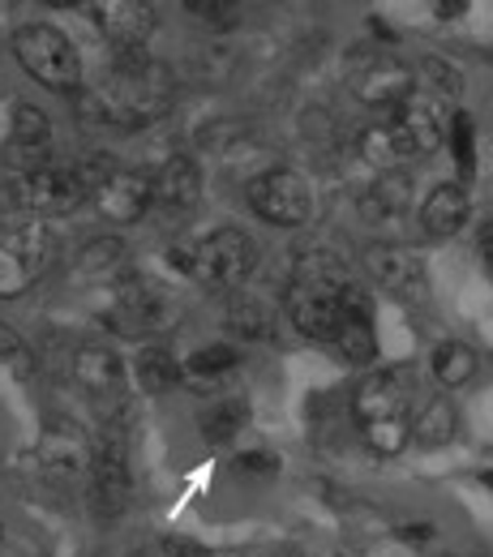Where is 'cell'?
Returning a JSON list of instances; mask_svg holds the SVG:
<instances>
[{"label": "cell", "mask_w": 493, "mask_h": 557, "mask_svg": "<svg viewBox=\"0 0 493 557\" xmlns=\"http://www.w3.org/2000/svg\"><path fill=\"white\" fill-rule=\"evenodd\" d=\"M4 163L26 176L52 163V121L35 108V103H17L13 121H9V138H4Z\"/></svg>", "instance_id": "7c38bea8"}, {"label": "cell", "mask_w": 493, "mask_h": 557, "mask_svg": "<svg viewBox=\"0 0 493 557\" xmlns=\"http://www.w3.org/2000/svg\"><path fill=\"white\" fill-rule=\"evenodd\" d=\"M57 253H61V245H57L52 227H44L39 219L4 232L0 236V300L30 292L39 278L52 271Z\"/></svg>", "instance_id": "3957f363"}, {"label": "cell", "mask_w": 493, "mask_h": 557, "mask_svg": "<svg viewBox=\"0 0 493 557\" xmlns=\"http://www.w3.org/2000/svg\"><path fill=\"white\" fill-rule=\"evenodd\" d=\"M13 198H17V207L26 210V214H35L39 223H44V219L73 214L82 202H90V194H86V185L77 181V168H73V163L70 168L48 163V168H39V172L17 176Z\"/></svg>", "instance_id": "5b68a950"}, {"label": "cell", "mask_w": 493, "mask_h": 557, "mask_svg": "<svg viewBox=\"0 0 493 557\" xmlns=\"http://www.w3.org/2000/svg\"><path fill=\"white\" fill-rule=\"evenodd\" d=\"M90 112H99L103 125H121V129H138L159 116L172 112L176 103V77L163 61L134 52V57H112V65L103 70L95 95L86 99Z\"/></svg>", "instance_id": "6da1fadb"}, {"label": "cell", "mask_w": 493, "mask_h": 557, "mask_svg": "<svg viewBox=\"0 0 493 557\" xmlns=\"http://www.w3.org/2000/svg\"><path fill=\"white\" fill-rule=\"evenodd\" d=\"M249 207L258 210L267 223H280V227H296L309 219L313 198H309V185L300 172L292 168H267L249 181Z\"/></svg>", "instance_id": "ba28073f"}, {"label": "cell", "mask_w": 493, "mask_h": 557, "mask_svg": "<svg viewBox=\"0 0 493 557\" xmlns=\"http://www.w3.org/2000/svg\"><path fill=\"white\" fill-rule=\"evenodd\" d=\"M90 459H95V442L73 420L65 417L48 420V429L39 437V468L48 476H57V481L90 476Z\"/></svg>", "instance_id": "4fadbf2b"}, {"label": "cell", "mask_w": 493, "mask_h": 557, "mask_svg": "<svg viewBox=\"0 0 493 557\" xmlns=\"http://www.w3.org/2000/svg\"><path fill=\"white\" fill-rule=\"evenodd\" d=\"M408 424H412V442H417V446L437 450V446H451V442H455V433H459V412H455V404H446V399H429V404H421V412L408 420Z\"/></svg>", "instance_id": "cb8c5ba5"}, {"label": "cell", "mask_w": 493, "mask_h": 557, "mask_svg": "<svg viewBox=\"0 0 493 557\" xmlns=\"http://www.w3.org/2000/svg\"><path fill=\"white\" fill-rule=\"evenodd\" d=\"M13 57H17L22 70L30 73L39 86H48V90L70 95V90L82 86V57L70 44V35L57 30V26H44V22L22 26L13 35Z\"/></svg>", "instance_id": "7a4b0ae2"}, {"label": "cell", "mask_w": 493, "mask_h": 557, "mask_svg": "<svg viewBox=\"0 0 493 557\" xmlns=\"http://www.w3.org/2000/svg\"><path fill=\"white\" fill-rule=\"evenodd\" d=\"M130 557H146V554H130Z\"/></svg>", "instance_id": "b9f144b4"}, {"label": "cell", "mask_w": 493, "mask_h": 557, "mask_svg": "<svg viewBox=\"0 0 493 557\" xmlns=\"http://www.w3.org/2000/svg\"><path fill=\"white\" fill-rule=\"evenodd\" d=\"M35 377V351L26 348V339L9 326H0V386L9 382H30Z\"/></svg>", "instance_id": "f546056e"}, {"label": "cell", "mask_w": 493, "mask_h": 557, "mask_svg": "<svg viewBox=\"0 0 493 557\" xmlns=\"http://www.w3.org/2000/svg\"><path fill=\"white\" fill-rule=\"evenodd\" d=\"M468 214H472V202H468V189L464 185H437L421 207L424 236H433V240L459 236L468 227Z\"/></svg>", "instance_id": "ffe728a7"}, {"label": "cell", "mask_w": 493, "mask_h": 557, "mask_svg": "<svg viewBox=\"0 0 493 557\" xmlns=\"http://www.w3.org/2000/svg\"><path fill=\"white\" fill-rule=\"evenodd\" d=\"M108 326L116 335H130V339H141V335H159L172 326V300L155 287V283H141V278H116V292H112V309L103 313Z\"/></svg>", "instance_id": "8992f818"}, {"label": "cell", "mask_w": 493, "mask_h": 557, "mask_svg": "<svg viewBox=\"0 0 493 557\" xmlns=\"http://www.w3.org/2000/svg\"><path fill=\"white\" fill-rule=\"evenodd\" d=\"M412 207V176L391 168V172H378V181L360 194V214L369 223H386V219H399L404 210Z\"/></svg>", "instance_id": "44dd1931"}, {"label": "cell", "mask_w": 493, "mask_h": 557, "mask_svg": "<svg viewBox=\"0 0 493 557\" xmlns=\"http://www.w3.org/2000/svg\"><path fill=\"white\" fill-rule=\"evenodd\" d=\"M134 382L146 395H168L172 386H181V364L163 348H141L134 356Z\"/></svg>", "instance_id": "484cf974"}, {"label": "cell", "mask_w": 493, "mask_h": 557, "mask_svg": "<svg viewBox=\"0 0 493 557\" xmlns=\"http://www.w3.org/2000/svg\"><path fill=\"white\" fill-rule=\"evenodd\" d=\"M95 22L116 57H134V52H146V39L155 35L159 17H155V4L146 0H108V4H95Z\"/></svg>", "instance_id": "9a60e30c"}, {"label": "cell", "mask_w": 493, "mask_h": 557, "mask_svg": "<svg viewBox=\"0 0 493 557\" xmlns=\"http://www.w3.org/2000/svg\"><path fill=\"white\" fill-rule=\"evenodd\" d=\"M360 267H365V275L373 278L378 287H386V292H395V296H421L424 292L421 253L408 249V245L373 240V245L360 253Z\"/></svg>", "instance_id": "5bb4252c"}, {"label": "cell", "mask_w": 493, "mask_h": 557, "mask_svg": "<svg viewBox=\"0 0 493 557\" xmlns=\"http://www.w3.org/2000/svg\"><path fill=\"white\" fill-rule=\"evenodd\" d=\"M163 554L168 557H211L198 541H176V536H168V541H163Z\"/></svg>", "instance_id": "8d00e7d4"}, {"label": "cell", "mask_w": 493, "mask_h": 557, "mask_svg": "<svg viewBox=\"0 0 493 557\" xmlns=\"http://www.w3.org/2000/svg\"><path fill=\"white\" fill-rule=\"evenodd\" d=\"M236 369L241 351H232L227 344H207L181 364V382H189V391H219Z\"/></svg>", "instance_id": "7402d4cb"}, {"label": "cell", "mask_w": 493, "mask_h": 557, "mask_svg": "<svg viewBox=\"0 0 493 557\" xmlns=\"http://www.w3.org/2000/svg\"><path fill=\"white\" fill-rule=\"evenodd\" d=\"M90 502L103 519L121 515L130 506V450L121 433H103V442H95V459H90Z\"/></svg>", "instance_id": "30bf717a"}, {"label": "cell", "mask_w": 493, "mask_h": 557, "mask_svg": "<svg viewBox=\"0 0 493 557\" xmlns=\"http://www.w3.org/2000/svg\"><path fill=\"white\" fill-rule=\"evenodd\" d=\"M451 154L459 163V176L468 181L472 168H477V138H472V116L468 112H455L451 116Z\"/></svg>", "instance_id": "d6a6232c"}, {"label": "cell", "mask_w": 493, "mask_h": 557, "mask_svg": "<svg viewBox=\"0 0 493 557\" xmlns=\"http://www.w3.org/2000/svg\"><path fill=\"white\" fill-rule=\"evenodd\" d=\"M185 9H189L194 17L219 22V17H227V9H236V4H232V0H185Z\"/></svg>", "instance_id": "d590c367"}, {"label": "cell", "mask_w": 493, "mask_h": 557, "mask_svg": "<svg viewBox=\"0 0 493 557\" xmlns=\"http://www.w3.org/2000/svg\"><path fill=\"white\" fill-rule=\"evenodd\" d=\"M90 202L99 207L103 219H112V223H138L141 214L155 207V185H150V176H141V172L116 168Z\"/></svg>", "instance_id": "e0dca14e"}, {"label": "cell", "mask_w": 493, "mask_h": 557, "mask_svg": "<svg viewBox=\"0 0 493 557\" xmlns=\"http://www.w3.org/2000/svg\"><path fill=\"white\" fill-rule=\"evenodd\" d=\"M0 536H4V532H0Z\"/></svg>", "instance_id": "7bdbcfd3"}, {"label": "cell", "mask_w": 493, "mask_h": 557, "mask_svg": "<svg viewBox=\"0 0 493 557\" xmlns=\"http://www.w3.org/2000/svg\"><path fill=\"white\" fill-rule=\"evenodd\" d=\"M254 240L241 227H219L211 236L194 240V258H189V278L202 287H236L254 271Z\"/></svg>", "instance_id": "277c9868"}, {"label": "cell", "mask_w": 493, "mask_h": 557, "mask_svg": "<svg viewBox=\"0 0 493 557\" xmlns=\"http://www.w3.org/2000/svg\"><path fill=\"white\" fill-rule=\"evenodd\" d=\"M399 536L417 545V541H429V536H433V528H429V523H404V528H399Z\"/></svg>", "instance_id": "74e56055"}, {"label": "cell", "mask_w": 493, "mask_h": 557, "mask_svg": "<svg viewBox=\"0 0 493 557\" xmlns=\"http://www.w3.org/2000/svg\"><path fill=\"white\" fill-rule=\"evenodd\" d=\"M472 373H477V351L468 344L451 339V344H442L433 351V377L442 386H464V382H472Z\"/></svg>", "instance_id": "f1b7e54d"}, {"label": "cell", "mask_w": 493, "mask_h": 557, "mask_svg": "<svg viewBox=\"0 0 493 557\" xmlns=\"http://www.w3.org/2000/svg\"><path fill=\"white\" fill-rule=\"evenodd\" d=\"M356 146H360V159H365L369 168H378V172H391V168L399 163V150H395V141H391L386 121H382V125H365Z\"/></svg>", "instance_id": "1f68e13d"}, {"label": "cell", "mask_w": 493, "mask_h": 557, "mask_svg": "<svg viewBox=\"0 0 493 557\" xmlns=\"http://www.w3.org/2000/svg\"><path fill=\"white\" fill-rule=\"evenodd\" d=\"M348 364H369L378 356V335H373V309H344L335 339H331Z\"/></svg>", "instance_id": "603a6c76"}, {"label": "cell", "mask_w": 493, "mask_h": 557, "mask_svg": "<svg viewBox=\"0 0 493 557\" xmlns=\"http://www.w3.org/2000/svg\"><path fill=\"white\" fill-rule=\"evenodd\" d=\"M481 485L493 488V468H485V472H481Z\"/></svg>", "instance_id": "ab89813d"}, {"label": "cell", "mask_w": 493, "mask_h": 557, "mask_svg": "<svg viewBox=\"0 0 493 557\" xmlns=\"http://www.w3.org/2000/svg\"><path fill=\"white\" fill-rule=\"evenodd\" d=\"M421 77L437 90V95H446V99H459V95H464V73L455 70L446 57H424Z\"/></svg>", "instance_id": "836d02e7"}, {"label": "cell", "mask_w": 493, "mask_h": 557, "mask_svg": "<svg viewBox=\"0 0 493 557\" xmlns=\"http://www.w3.org/2000/svg\"><path fill=\"white\" fill-rule=\"evenodd\" d=\"M150 185H155V207L163 210H194L198 198H202V172H198V163L189 154H172L150 176Z\"/></svg>", "instance_id": "d6986e66"}, {"label": "cell", "mask_w": 493, "mask_h": 557, "mask_svg": "<svg viewBox=\"0 0 493 557\" xmlns=\"http://www.w3.org/2000/svg\"><path fill=\"white\" fill-rule=\"evenodd\" d=\"M353 417L356 424H378V420L408 417V386H404V377L391 373V369L365 373L353 391Z\"/></svg>", "instance_id": "2e32d148"}, {"label": "cell", "mask_w": 493, "mask_h": 557, "mask_svg": "<svg viewBox=\"0 0 493 557\" xmlns=\"http://www.w3.org/2000/svg\"><path fill=\"white\" fill-rule=\"evenodd\" d=\"M73 377L90 399H116L125 391V360L112 348H82L73 356Z\"/></svg>", "instance_id": "ac0fdd59"}, {"label": "cell", "mask_w": 493, "mask_h": 557, "mask_svg": "<svg viewBox=\"0 0 493 557\" xmlns=\"http://www.w3.org/2000/svg\"><path fill=\"white\" fill-rule=\"evenodd\" d=\"M459 9H464V4H451V0H442V4H437V17H455Z\"/></svg>", "instance_id": "f35d334b"}, {"label": "cell", "mask_w": 493, "mask_h": 557, "mask_svg": "<svg viewBox=\"0 0 493 557\" xmlns=\"http://www.w3.org/2000/svg\"><path fill=\"white\" fill-rule=\"evenodd\" d=\"M223 326H227L236 339H267V335H271V313H267L262 300L236 296V300L223 309Z\"/></svg>", "instance_id": "83f0119b"}, {"label": "cell", "mask_w": 493, "mask_h": 557, "mask_svg": "<svg viewBox=\"0 0 493 557\" xmlns=\"http://www.w3.org/2000/svg\"><path fill=\"white\" fill-rule=\"evenodd\" d=\"M485 258H490V267H493V236L485 240Z\"/></svg>", "instance_id": "60d3db41"}, {"label": "cell", "mask_w": 493, "mask_h": 557, "mask_svg": "<svg viewBox=\"0 0 493 557\" xmlns=\"http://www.w3.org/2000/svg\"><path fill=\"white\" fill-rule=\"evenodd\" d=\"M386 129H391L399 159H424V154H433L442 146V116H437L433 99H424L417 90L399 108H391Z\"/></svg>", "instance_id": "8fae6325"}, {"label": "cell", "mask_w": 493, "mask_h": 557, "mask_svg": "<svg viewBox=\"0 0 493 557\" xmlns=\"http://www.w3.org/2000/svg\"><path fill=\"white\" fill-rule=\"evenodd\" d=\"M236 472L241 476H275L280 459L271 450H245V455H236Z\"/></svg>", "instance_id": "e575fe53"}, {"label": "cell", "mask_w": 493, "mask_h": 557, "mask_svg": "<svg viewBox=\"0 0 493 557\" xmlns=\"http://www.w3.org/2000/svg\"><path fill=\"white\" fill-rule=\"evenodd\" d=\"M77 271L86 278H125V240L121 236H95L77 253Z\"/></svg>", "instance_id": "d4e9b609"}, {"label": "cell", "mask_w": 493, "mask_h": 557, "mask_svg": "<svg viewBox=\"0 0 493 557\" xmlns=\"http://www.w3.org/2000/svg\"><path fill=\"white\" fill-rule=\"evenodd\" d=\"M353 287V283H348ZM348 287H318V283H296L283 296L287 322L305 335V339H335V326L344 318V292Z\"/></svg>", "instance_id": "9c48e42d"}, {"label": "cell", "mask_w": 493, "mask_h": 557, "mask_svg": "<svg viewBox=\"0 0 493 557\" xmlns=\"http://www.w3.org/2000/svg\"><path fill=\"white\" fill-rule=\"evenodd\" d=\"M348 86L360 103L369 108H399L417 86H412V73L404 70L395 57L378 52V48H356L348 57Z\"/></svg>", "instance_id": "52a82bcc"}, {"label": "cell", "mask_w": 493, "mask_h": 557, "mask_svg": "<svg viewBox=\"0 0 493 557\" xmlns=\"http://www.w3.org/2000/svg\"><path fill=\"white\" fill-rule=\"evenodd\" d=\"M245 420H249V404H245V399H219L214 408L202 412L198 429H202V437H207L211 446H227V442L245 429Z\"/></svg>", "instance_id": "4316f807"}, {"label": "cell", "mask_w": 493, "mask_h": 557, "mask_svg": "<svg viewBox=\"0 0 493 557\" xmlns=\"http://www.w3.org/2000/svg\"><path fill=\"white\" fill-rule=\"evenodd\" d=\"M360 437H365V446H369L373 455L395 459V455H404V446L412 442V424H408V417L378 420V424H360Z\"/></svg>", "instance_id": "4dcf8cb0"}]
</instances>
